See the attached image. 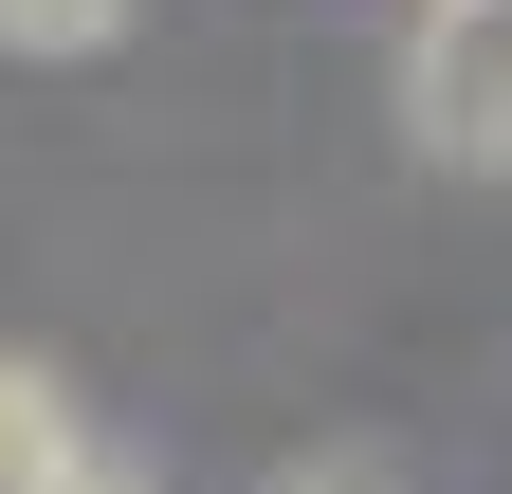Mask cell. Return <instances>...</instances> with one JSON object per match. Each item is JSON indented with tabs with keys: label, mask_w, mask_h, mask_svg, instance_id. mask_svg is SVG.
<instances>
[{
	"label": "cell",
	"mask_w": 512,
	"mask_h": 494,
	"mask_svg": "<svg viewBox=\"0 0 512 494\" xmlns=\"http://www.w3.org/2000/svg\"><path fill=\"white\" fill-rule=\"evenodd\" d=\"M403 147L512 183V0H421L403 19Z\"/></svg>",
	"instance_id": "1"
},
{
	"label": "cell",
	"mask_w": 512,
	"mask_h": 494,
	"mask_svg": "<svg viewBox=\"0 0 512 494\" xmlns=\"http://www.w3.org/2000/svg\"><path fill=\"white\" fill-rule=\"evenodd\" d=\"M92 458V403H74V366L55 348H0V494H55Z\"/></svg>",
	"instance_id": "2"
},
{
	"label": "cell",
	"mask_w": 512,
	"mask_h": 494,
	"mask_svg": "<svg viewBox=\"0 0 512 494\" xmlns=\"http://www.w3.org/2000/svg\"><path fill=\"white\" fill-rule=\"evenodd\" d=\"M128 0H0V55H110Z\"/></svg>",
	"instance_id": "3"
},
{
	"label": "cell",
	"mask_w": 512,
	"mask_h": 494,
	"mask_svg": "<svg viewBox=\"0 0 512 494\" xmlns=\"http://www.w3.org/2000/svg\"><path fill=\"white\" fill-rule=\"evenodd\" d=\"M55 494H147V476H128V458H110V440H92V458H74V476H55Z\"/></svg>",
	"instance_id": "4"
},
{
	"label": "cell",
	"mask_w": 512,
	"mask_h": 494,
	"mask_svg": "<svg viewBox=\"0 0 512 494\" xmlns=\"http://www.w3.org/2000/svg\"><path fill=\"white\" fill-rule=\"evenodd\" d=\"M293 494H384V476H366V458H330V476H293Z\"/></svg>",
	"instance_id": "5"
}]
</instances>
